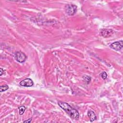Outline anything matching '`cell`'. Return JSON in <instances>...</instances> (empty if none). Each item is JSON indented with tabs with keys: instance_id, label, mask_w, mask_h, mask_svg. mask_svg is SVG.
<instances>
[{
	"instance_id": "cell-5",
	"label": "cell",
	"mask_w": 123,
	"mask_h": 123,
	"mask_svg": "<svg viewBox=\"0 0 123 123\" xmlns=\"http://www.w3.org/2000/svg\"><path fill=\"white\" fill-rule=\"evenodd\" d=\"M34 84V83L32 79L30 78H26L22 81H21L20 83V85L22 86H27L30 87L32 86Z\"/></svg>"
},
{
	"instance_id": "cell-7",
	"label": "cell",
	"mask_w": 123,
	"mask_h": 123,
	"mask_svg": "<svg viewBox=\"0 0 123 123\" xmlns=\"http://www.w3.org/2000/svg\"><path fill=\"white\" fill-rule=\"evenodd\" d=\"M87 115H88V116L89 118V120H90V121L91 122H93L97 118L96 114L95 113V112L93 111H92L91 110L88 111L87 112Z\"/></svg>"
},
{
	"instance_id": "cell-2",
	"label": "cell",
	"mask_w": 123,
	"mask_h": 123,
	"mask_svg": "<svg viewBox=\"0 0 123 123\" xmlns=\"http://www.w3.org/2000/svg\"><path fill=\"white\" fill-rule=\"evenodd\" d=\"M65 11L69 15H74L77 11V6L73 4H69L66 6Z\"/></svg>"
},
{
	"instance_id": "cell-11",
	"label": "cell",
	"mask_w": 123,
	"mask_h": 123,
	"mask_svg": "<svg viewBox=\"0 0 123 123\" xmlns=\"http://www.w3.org/2000/svg\"><path fill=\"white\" fill-rule=\"evenodd\" d=\"M100 75L103 79H106L107 77V74L105 72H103L101 73Z\"/></svg>"
},
{
	"instance_id": "cell-12",
	"label": "cell",
	"mask_w": 123,
	"mask_h": 123,
	"mask_svg": "<svg viewBox=\"0 0 123 123\" xmlns=\"http://www.w3.org/2000/svg\"><path fill=\"white\" fill-rule=\"evenodd\" d=\"M31 121H32V118H30V119H28L27 120L24 121V123H31Z\"/></svg>"
},
{
	"instance_id": "cell-13",
	"label": "cell",
	"mask_w": 123,
	"mask_h": 123,
	"mask_svg": "<svg viewBox=\"0 0 123 123\" xmlns=\"http://www.w3.org/2000/svg\"><path fill=\"white\" fill-rule=\"evenodd\" d=\"M0 76H1V75H2V74H3V73H4V71H3V70H2V68H0Z\"/></svg>"
},
{
	"instance_id": "cell-4",
	"label": "cell",
	"mask_w": 123,
	"mask_h": 123,
	"mask_svg": "<svg viewBox=\"0 0 123 123\" xmlns=\"http://www.w3.org/2000/svg\"><path fill=\"white\" fill-rule=\"evenodd\" d=\"M110 47L115 50H120L123 48V40L113 42L110 45Z\"/></svg>"
},
{
	"instance_id": "cell-1",
	"label": "cell",
	"mask_w": 123,
	"mask_h": 123,
	"mask_svg": "<svg viewBox=\"0 0 123 123\" xmlns=\"http://www.w3.org/2000/svg\"><path fill=\"white\" fill-rule=\"evenodd\" d=\"M58 105L72 118L74 119H78L79 118V114L78 111L72 108L67 103L62 102V101H59Z\"/></svg>"
},
{
	"instance_id": "cell-8",
	"label": "cell",
	"mask_w": 123,
	"mask_h": 123,
	"mask_svg": "<svg viewBox=\"0 0 123 123\" xmlns=\"http://www.w3.org/2000/svg\"><path fill=\"white\" fill-rule=\"evenodd\" d=\"M18 109L20 115H22L25 110V107L24 106H21L18 107Z\"/></svg>"
},
{
	"instance_id": "cell-3",
	"label": "cell",
	"mask_w": 123,
	"mask_h": 123,
	"mask_svg": "<svg viewBox=\"0 0 123 123\" xmlns=\"http://www.w3.org/2000/svg\"><path fill=\"white\" fill-rule=\"evenodd\" d=\"M15 59L19 62H23L26 59V55L21 51H17L15 53Z\"/></svg>"
},
{
	"instance_id": "cell-9",
	"label": "cell",
	"mask_w": 123,
	"mask_h": 123,
	"mask_svg": "<svg viewBox=\"0 0 123 123\" xmlns=\"http://www.w3.org/2000/svg\"><path fill=\"white\" fill-rule=\"evenodd\" d=\"M8 88H9V86L7 85L1 86H0V91L1 92H3V91H5L7 90V89H8Z\"/></svg>"
},
{
	"instance_id": "cell-10",
	"label": "cell",
	"mask_w": 123,
	"mask_h": 123,
	"mask_svg": "<svg viewBox=\"0 0 123 123\" xmlns=\"http://www.w3.org/2000/svg\"><path fill=\"white\" fill-rule=\"evenodd\" d=\"M83 79L85 80V81L86 82L87 84L89 83L90 82V80H91V77L90 76H83Z\"/></svg>"
},
{
	"instance_id": "cell-6",
	"label": "cell",
	"mask_w": 123,
	"mask_h": 123,
	"mask_svg": "<svg viewBox=\"0 0 123 123\" xmlns=\"http://www.w3.org/2000/svg\"><path fill=\"white\" fill-rule=\"evenodd\" d=\"M113 31L111 29H103L101 32V34L102 37H108L111 36L113 34Z\"/></svg>"
}]
</instances>
